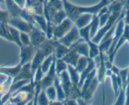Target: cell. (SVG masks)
<instances>
[{
  "instance_id": "4316f807",
  "label": "cell",
  "mask_w": 129,
  "mask_h": 105,
  "mask_svg": "<svg viewBox=\"0 0 129 105\" xmlns=\"http://www.w3.org/2000/svg\"><path fill=\"white\" fill-rule=\"evenodd\" d=\"M88 44L89 46V58L92 59L95 58L100 54L99 46L91 40L88 42Z\"/></svg>"
},
{
  "instance_id": "e575fe53",
  "label": "cell",
  "mask_w": 129,
  "mask_h": 105,
  "mask_svg": "<svg viewBox=\"0 0 129 105\" xmlns=\"http://www.w3.org/2000/svg\"><path fill=\"white\" fill-rule=\"evenodd\" d=\"M108 2H109V3L110 4V3H112V2H114V1H117V0H108Z\"/></svg>"
},
{
  "instance_id": "ba28073f",
  "label": "cell",
  "mask_w": 129,
  "mask_h": 105,
  "mask_svg": "<svg viewBox=\"0 0 129 105\" xmlns=\"http://www.w3.org/2000/svg\"><path fill=\"white\" fill-rule=\"evenodd\" d=\"M20 48V61L19 64L23 66L30 62L36 52V48L31 44L28 46H22Z\"/></svg>"
},
{
  "instance_id": "836d02e7",
  "label": "cell",
  "mask_w": 129,
  "mask_h": 105,
  "mask_svg": "<svg viewBox=\"0 0 129 105\" xmlns=\"http://www.w3.org/2000/svg\"><path fill=\"white\" fill-rule=\"evenodd\" d=\"M15 3L21 9H23L26 3V0H13Z\"/></svg>"
},
{
  "instance_id": "9c48e42d",
  "label": "cell",
  "mask_w": 129,
  "mask_h": 105,
  "mask_svg": "<svg viewBox=\"0 0 129 105\" xmlns=\"http://www.w3.org/2000/svg\"><path fill=\"white\" fill-rule=\"evenodd\" d=\"M55 58L53 61L49 71L44 75L42 78L41 81H40V86H41L42 90H45L49 86L54 84V82L57 76L55 70Z\"/></svg>"
},
{
  "instance_id": "7402d4cb",
  "label": "cell",
  "mask_w": 129,
  "mask_h": 105,
  "mask_svg": "<svg viewBox=\"0 0 129 105\" xmlns=\"http://www.w3.org/2000/svg\"><path fill=\"white\" fill-rule=\"evenodd\" d=\"M99 28V14L98 12L93 15V20L89 24V36L91 40L95 36Z\"/></svg>"
},
{
  "instance_id": "d6a6232c",
  "label": "cell",
  "mask_w": 129,
  "mask_h": 105,
  "mask_svg": "<svg viewBox=\"0 0 129 105\" xmlns=\"http://www.w3.org/2000/svg\"><path fill=\"white\" fill-rule=\"evenodd\" d=\"M9 18H10V14L7 10L4 11L0 9V23L5 24H8Z\"/></svg>"
},
{
  "instance_id": "277c9868",
  "label": "cell",
  "mask_w": 129,
  "mask_h": 105,
  "mask_svg": "<svg viewBox=\"0 0 129 105\" xmlns=\"http://www.w3.org/2000/svg\"><path fill=\"white\" fill-rule=\"evenodd\" d=\"M80 38L81 36L79 34V29L75 25H74L68 33L66 34L62 38L59 39L57 41L64 44V46L70 48L73 44L75 43Z\"/></svg>"
},
{
  "instance_id": "4fadbf2b",
  "label": "cell",
  "mask_w": 129,
  "mask_h": 105,
  "mask_svg": "<svg viewBox=\"0 0 129 105\" xmlns=\"http://www.w3.org/2000/svg\"><path fill=\"white\" fill-rule=\"evenodd\" d=\"M70 48H74L79 56L89 58V46L88 42L81 38L75 43L73 44Z\"/></svg>"
},
{
  "instance_id": "83f0119b",
  "label": "cell",
  "mask_w": 129,
  "mask_h": 105,
  "mask_svg": "<svg viewBox=\"0 0 129 105\" xmlns=\"http://www.w3.org/2000/svg\"><path fill=\"white\" fill-rule=\"evenodd\" d=\"M89 62V58H86L85 56H79L77 63L75 66V68L77 71L81 73L87 67Z\"/></svg>"
},
{
  "instance_id": "52a82bcc",
  "label": "cell",
  "mask_w": 129,
  "mask_h": 105,
  "mask_svg": "<svg viewBox=\"0 0 129 105\" xmlns=\"http://www.w3.org/2000/svg\"><path fill=\"white\" fill-rule=\"evenodd\" d=\"M34 94L26 92L22 90H18L16 93L10 97L9 101L11 104H25L28 102L33 101L34 99Z\"/></svg>"
},
{
  "instance_id": "f1b7e54d",
  "label": "cell",
  "mask_w": 129,
  "mask_h": 105,
  "mask_svg": "<svg viewBox=\"0 0 129 105\" xmlns=\"http://www.w3.org/2000/svg\"><path fill=\"white\" fill-rule=\"evenodd\" d=\"M68 69V64L62 60V59L55 58V70L57 75H59L63 71Z\"/></svg>"
},
{
  "instance_id": "44dd1931",
  "label": "cell",
  "mask_w": 129,
  "mask_h": 105,
  "mask_svg": "<svg viewBox=\"0 0 129 105\" xmlns=\"http://www.w3.org/2000/svg\"><path fill=\"white\" fill-rule=\"evenodd\" d=\"M67 71H68L69 78H70V80L73 86H78V82L79 81V77H80V73L77 71L74 66L69 64H68Z\"/></svg>"
},
{
  "instance_id": "d6986e66",
  "label": "cell",
  "mask_w": 129,
  "mask_h": 105,
  "mask_svg": "<svg viewBox=\"0 0 129 105\" xmlns=\"http://www.w3.org/2000/svg\"><path fill=\"white\" fill-rule=\"evenodd\" d=\"M21 68V65L17 64L15 66L9 67V66H0V74H3L6 76H12L15 77L18 72Z\"/></svg>"
},
{
  "instance_id": "f546056e",
  "label": "cell",
  "mask_w": 129,
  "mask_h": 105,
  "mask_svg": "<svg viewBox=\"0 0 129 105\" xmlns=\"http://www.w3.org/2000/svg\"><path fill=\"white\" fill-rule=\"evenodd\" d=\"M44 90H45V92L50 102L57 100V92L54 85L49 86V87L45 88Z\"/></svg>"
},
{
  "instance_id": "ac0fdd59",
  "label": "cell",
  "mask_w": 129,
  "mask_h": 105,
  "mask_svg": "<svg viewBox=\"0 0 129 105\" xmlns=\"http://www.w3.org/2000/svg\"><path fill=\"white\" fill-rule=\"evenodd\" d=\"M69 50V48L64 46L57 40H54V55L55 58L62 59Z\"/></svg>"
},
{
  "instance_id": "9a60e30c",
  "label": "cell",
  "mask_w": 129,
  "mask_h": 105,
  "mask_svg": "<svg viewBox=\"0 0 129 105\" xmlns=\"http://www.w3.org/2000/svg\"><path fill=\"white\" fill-rule=\"evenodd\" d=\"M93 15L91 13H84L81 14L75 21L74 24L78 29L83 28L90 24L93 20Z\"/></svg>"
},
{
  "instance_id": "8fae6325",
  "label": "cell",
  "mask_w": 129,
  "mask_h": 105,
  "mask_svg": "<svg viewBox=\"0 0 129 105\" xmlns=\"http://www.w3.org/2000/svg\"><path fill=\"white\" fill-rule=\"evenodd\" d=\"M99 83L100 82L98 81V78H97V76H96L81 96V98H83L85 104L89 103V101L91 100Z\"/></svg>"
},
{
  "instance_id": "d4e9b609",
  "label": "cell",
  "mask_w": 129,
  "mask_h": 105,
  "mask_svg": "<svg viewBox=\"0 0 129 105\" xmlns=\"http://www.w3.org/2000/svg\"><path fill=\"white\" fill-rule=\"evenodd\" d=\"M12 76H7V79L5 81L0 84V101L3 96L8 91L10 86L12 84Z\"/></svg>"
},
{
  "instance_id": "1f68e13d",
  "label": "cell",
  "mask_w": 129,
  "mask_h": 105,
  "mask_svg": "<svg viewBox=\"0 0 129 105\" xmlns=\"http://www.w3.org/2000/svg\"><path fill=\"white\" fill-rule=\"evenodd\" d=\"M20 39L22 46H28V45L31 44L30 37H29L28 34L26 33V32H20Z\"/></svg>"
},
{
  "instance_id": "3957f363",
  "label": "cell",
  "mask_w": 129,
  "mask_h": 105,
  "mask_svg": "<svg viewBox=\"0 0 129 105\" xmlns=\"http://www.w3.org/2000/svg\"><path fill=\"white\" fill-rule=\"evenodd\" d=\"M8 24L17 29L20 32L29 33V32L34 28L35 24L30 23L20 17H10V16L8 21Z\"/></svg>"
},
{
  "instance_id": "5bb4252c",
  "label": "cell",
  "mask_w": 129,
  "mask_h": 105,
  "mask_svg": "<svg viewBox=\"0 0 129 105\" xmlns=\"http://www.w3.org/2000/svg\"><path fill=\"white\" fill-rule=\"evenodd\" d=\"M96 67V66L95 61H94V59L89 58V62H88V64L87 66V67L82 71L80 73V77H79V81L78 82V87L81 90L82 86L83 84V82H84V80L86 79V78L88 76V75L94 70L95 68Z\"/></svg>"
},
{
  "instance_id": "e0dca14e",
  "label": "cell",
  "mask_w": 129,
  "mask_h": 105,
  "mask_svg": "<svg viewBox=\"0 0 129 105\" xmlns=\"http://www.w3.org/2000/svg\"><path fill=\"white\" fill-rule=\"evenodd\" d=\"M79 56H80L78 54V52L76 51L74 48H69V51L64 56V57L62 58V60L67 64L71 65V66L75 67Z\"/></svg>"
},
{
  "instance_id": "7a4b0ae2",
  "label": "cell",
  "mask_w": 129,
  "mask_h": 105,
  "mask_svg": "<svg viewBox=\"0 0 129 105\" xmlns=\"http://www.w3.org/2000/svg\"><path fill=\"white\" fill-rule=\"evenodd\" d=\"M74 25V22L69 18H66L60 24L57 25L53 24L52 39L59 40L68 33Z\"/></svg>"
},
{
  "instance_id": "4dcf8cb0",
  "label": "cell",
  "mask_w": 129,
  "mask_h": 105,
  "mask_svg": "<svg viewBox=\"0 0 129 105\" xmlns=\"http://www.w3.org/2000/svg\"><path fill=\"white\" fill-rule=\"evenodd\" d=\"M49 103H50V101H49V99H48L47 96L46 94H45V90H42L37 97V104L47 105L49 104Z\"/></svg>"
},
{
  "instance_id": "5b68a950",
  "label": "cell",
  "mask_w": 129,
  "mask_h": 105,
  "mask_svg": "<svg viewBox=\"0 0 129 105\" xmlns=\"http://www.w3.org/2000/svg\"><path fill=\"white\" fill-rule=\"evenodd\" d=\"M28 34L30 37L31 44L35 48L38 47L47 39L45 32L39 28L35 24L32 30Z\"/></svg>"
},
{
  "instance_id": "603a6c76",
  "label": "cell",
  "mask_w": 129,
  "mask_h": 105,
  "mask_svg": "<svg viewBox=\"0 0 129 105\" xmlns=\"http://www.w3.org/2000/svg\"><path fill=\"white\" fill-rule=\"evenodd\" d=\"M55 87V90H56L57 92V100L59 101H61L62 102L63 101L66 100V95L64 93V91L63 90L61 84L59 81V79L58 76L57 75L56 78L55 79V81L54 82V84H53Z\"/></svg>"
},
{
  "instance_id": "8992f818",
  "label": "cell",
  "mask_w": 129,
  "mask_h": 105,
  "mask_svg": "<svg viewBox=\"0 0 129 105\" xmlns=\"http://www.w3.org/2000/svg\"><path fill=\"white\" fill-rule=\"evenodd\" d=\"M24 10L31 15H42L44 12V0H26Z\"/></svg>"
},
{
  "instance_id": "484cf974",
  "label": "cell",
  "mask_w": 129,
  "mask_h": 105,
  "mask_svg": "<svg viewBox=\"0 0 129 105\" xmlns=\"http://www.w3.org/2000/svg\"><path fill=\"white\" fill-rule=\"evenodd\" d=\"M55 58L54 56V54H52L49 55V56H48L47 57L44 59L42 63L40 65V69H41L42 71L44 74L49 71Z\"/></svg>"
},
{
  "instance_id": "7c38bea8",
  "label": "cell",
  "mask_w": 129,
  "mask_h": 105,
  "mask_svg": "<svg viewBox=\"0 0 129 105\" xmlns=\"http://www.w3.org/2000/svg\"><path fill=\"white\" fill-rule=\"evenodd\" d=\"M45 58H46V56L42 52V51L38 48H36V52H35L32 60L30 62L31 71L33 75V78H34V75L36 70L40 67Z\"/></svg>"
},
{
  "instance_id": "cb8c5ba5",
  "label": "cell",
  "mask_w": 129,
  "mask_h": 105,
  "mask_svg": "<svg viewBox=\"0 0 129 105\" xmlns=\"http://www.w3.org/2000/svg\"><path fill=\"white\" fill-rule=\"evenodd\" d=\"M34 17V22L35 24L39 28L41 29L43 31L46 32L47 30V21L45 18L44 17V15H40V14H34L33 15Z\"/></svg>"
},
{
  "instance_id": "6da1fadb",
  "label": "cell",
  "mask_w": 129,
  "mask_h": 105,
  "mask_svg": "<svg viewBox=\"0 0 129 105\" xmlns=\"http://www.w3.org/2000/svg\"><path fill=\"white\" fill-rule=\"evenodd\" d=\"M64 6V10L67 14V17L74 22L81 14L84 13H91L96 14L103 8L109 5L108 0H101L98 4L91 6H80L74 5L68 0H62Z\"/></svg>"
},
{
  "instance_id": "30bf717a",
  "label": "cell",
  "mask_w": 129,
  "mask_h": 105,
  "mask_svg": "<svg viewBox=\"0 0 129 105\" xmlns=\"http://www.w3.org/2000/svg\"><path fill=\"white\" fill-rule=\"evenodd\" d=\"M105 52H103V51H100V54L98 56H100V63L99 66L97 69L96 72V76L98 78V81L100 83L103 84L105 80L107 77H106V71H107V68L105 66V61L106 58H105Z\"/></svg>"
},
{
  "instance_id": "ffe728a7",
  "label": "cell",
  "mask_w": 129,
  "mask_h": 105,
  "mask_svg": "<svg viewBox=\"0 0 129 105\" xmlns=\"http://www.w3.org/2000/svg\"><path fill=\"white\" fill-rule=\"evenodd\" d=\"M6 27H7L8 31L9 32L10 38H11V41L15 42L16 44H17L18 47H21V46H22V44H21L20 39V31H18L17 29L13 27V26L8 24L7 25H6Z\"/></svg>"
},
{
  "instance_id": "2e32d148",
  "label": "cell",
  "mask_w": 129,
  "mask_h": 105,
  "mask_svg": "<svg viewBox=\"0 0 129 105\" xmlns=\"http://www.w3.org/2000/svg\"><path fill=\"white\" fill-rule=\"evenodd\" d=\"M7 11L10 17H19L23 9L20 8L13 0H5Z\"/></svg>"
}]
</instances>
